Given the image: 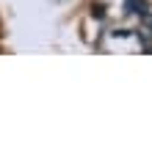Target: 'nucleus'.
<instances>
[{
  "instance_id": "1",
  "label": "nucleus",
  "mask_w": 152,
  "mask_h": 152,
  "mask_svg": "<svg viewBox=\"0 0 152 152\" xmlns=\"http://www.w3.org/2000/svg\"><path fill=\"white\" fill-rule=\"evenodd\" d=\"M91 14L94 17H102V6H91Z\"/></svg>"
}]
</instances>
